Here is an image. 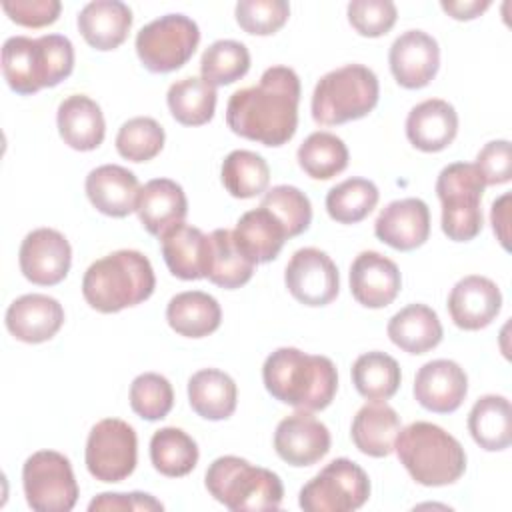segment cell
Listing matches in <instances>:
<instances>
[{
	"mask_svg": "<svg viewBox=\"0 0 512 512\" xmlns=\"http://www.w3.org/2000/svg\"><path fill=\"white\" fill-rule=\"evenodd\" d=\"M260 206L268 208L284 226L288 238L300 236L312 222L310 198L296 186L278 184L266 190Z\"/></svg>",
	"mask_w": 512,
	"mask_h": 512,
	"instance_id": "obj_43",
	"label": "cell"
},
{
	"mask_svg": "<svg viewBox=\"0 0 512 512\" xmlns=\"http://www.w3.org/2000/svg\"><path fill=\"white\" fill-rule=\"evenodd\" d=\"M402 288V276L390 258L380 252L364 250L350 266V292L366 308H386Z\"/></svg>",
	"mask_w": 512,
	"mask_h": 512,
	"instance_id": "obj_19",
	"label": "cell"
},
{
	"mask_svg": "<svg viewBox=\"0 0 512 512\" xmlns=\"http://www.w3.org/2000/svg\"><path fill=\"white\" fill-rule=\"evenodd\" d=\"M224 188L234 198H254L268 190L270 168L268 162L252 150H232L220 168Z\"/></svg>",
	"mask_w": 512,
	"mask_h": 512,
	"instance_id": "obj_39",
	"label": "cell"
},
{
	"mask_svg": "<svg viewBox=\"0 0 512 512\" xmlns=\"http://www.w3.org/2000/svg\"><path fill=\"white\" fill-rule=\"evenodd\" d=\"M458 134V114L454 106L440 98L416 104L406 118V138L422 152L448 148Z\"/></svg>",
	"mask_w": 512,
	"mask_h": 512,
	"instance_id": "obj_24",
	"label": "cell"
},
{
	"mask_svg": "<svg viewBox=\"0 0 512 512\" xmlns=\"http://www.w3.org/2000/svg\"><path fill=\"white\" fill-rule=\"evenodd\" d=\"M130 406L144 420H162L174 406V390L166 376L144 372L130 384Z\"/></svg>",
	"mask_w": 512,
	"mask_h": 512,
	"instance_id": "obj_44",
	"label": "cell"
},
{
	"mask_svg": "<svg viewBox=\"0 0 512 512\" xmlns=\"http://www.w3.org/2000/svg\"><path fill=\"white\" fill-rule=\"evenodd\" d=\"M18 264L28 282L36 286H54L70 272V242L54 228H36L24 236Z\"/></svg>",
	"mask_w": 512,
	"mask_h": 512,
	"instance_id": "obj_14",
	"label": "cell"
},
{
	"mask_svg": "<svg viewBox=\"0 0 512 512\" xmlns=\"http://www.w3.org/2000/svg\"><path fill=\"white\" fill-rule=\"evenodd\" d=\"M298 166L314 180H330L348 166V148L332 132H312L296 152Z\"/></svg>",
	"mask_w": 512,
	"mask_h": 512,
	"instance_id": "obj_38",
	"label": "cell"
},
{
	"mask_svg": "<svg viewBox=\"0 0 512 512\" xmlns=\"http://www.w3.org/2000/svg\"><path fill=\"white\" fill-rule=\"evenodd\" d=\"M370 496V478L356 462L336 458L328 462L302 490L298 504L306 512H350Z\"/></svg>",
	"mask_w": 512,
	"mask_h": 512,
	"instance_id": "obj_10",
	"label": "cell"
},
{
	"mask_svg": "<svg viewBox=\"0 0 512 512\" xmlns=\"http://www.w3.org/2000/svg\"><path fill=\"white\" fill-rule=\"evenodd\" d=\"M484 178L476 164L454 162L440 170L436 180V196L442 204V232L454 242L474 240L482 226V194Z\"/></svg>",
	"mask_w": 512,
	"mask_h": 512,
	"instance_id": "obj_8",
	"label": "cell"
},
{
	"mask_svg": "<svg viewBox=\"0 0 512 512\" xmlns=\"http://www.w3.org/2000/svg\"><path fill=\"white\" fill-rule=\"evenodd\" d=\"M166 102L176 122L182 126H202L214 116L216 88L202 78L188 76L168 88Z\"/></svg>",
	"mask_w": 512,
	"mask_h": 512,
	"instance_id": "obj_37",
	"label": "cell"
},
{
	"mask_svg": "<svg viewBox=\"0 0 512 512\" xmlns=\"http://www.w3.org/2000/svg\"><path fill=\"white\" fill-rule=\"evenodd\" d=\"M4 322L16 340L40 344L58 334L64 324V308L48 294H24L8 306Z\"/></svg>",
	"mask_w": 512,
	"mask_h": 512,
	"instance_id": "obj_21",
	"label": "cell"
},
{
	"mask_svg": "<svg viewBox=\"0 0 512 512\" xmlns=\"http://www.w3.org/2000/svg\"><path fill=\"white\" fill-rule=\"evenodd\" d=\"M468 432L474 442L488 452L506 450L512 442L510 400L500 394L478 398L468 414Z\"/></svg>",
	"mask_w": 512,
	"mask_h": 512,
	"instance_id": "obj_33",
	"label": "cell"
},
{
	"mask_svg": "<svg viewBox=\"0 0 512 512\" xmlns=\"http://www.w3.org/2000/svg\"><path fill=\"white\" fill-rule=\"evenodd\" d=\"M388 64L394 80L402 88H424L440 68L438 42L424 30H406L392 42Z\"/></svg>",
	"mask_w": 512,
	"mask_h": 512,
	"instance_id": "obj_16",
	"label": "cell"
},
{
	"mask_svg": "<svg viewBox=\"0 0 512 512\" xmlns=\"http://www.w3.org/2000/svg\"><path fill=\"white\" fill-rule=\"evenodd\" d=\"M386 332L392 344L408 354H426L444 336L438 314L426 304H408L398 310L390 318Z\"/></svg>",
	"mask_w": 512,
	"mask_h": 512,
	"instance_id": "obj_30",
	"label": "cell"
},
{
	"mask_svg": "<svg viewBox=\"0 0 512 512\" xmlns=\"http://www.w3.org/2000/svg\"><path fill=\"white\" fill-rule=\"evenodd\" d=\"M2 10L20 26L42 28L58 20L62 4L58 0H4Z\"/></svg>",
	"mask_w": 512,
	"mask_h": 512,
	"instance_id": "obj_47",
	"label": "cell"
},
{
	"mask_svg": "<svg viewBox=\"0 0 512 512\" xmlns=\"http://www.w3.org/2000/svg\"><path fill=\"white\" fill-rule=\"evenodd\" d=\"M254 266L238 248L232 230L216 228L210 234V268L206 278L212 284L226 290L240 288L252 278Z\"/></svg>",
	"mask_w": 512,
	"mask_h": 512,
	"instance_id": "obj_35",
	"label": "cell"
},
{
	"mask_svg": "<svg viewBox=\"0 0 512 512\" xmlns=\"http://www.w3.org/2000/svg\"><path fill=\"white\" fill-rule=\"evenodd\" d=\"M490 0H442L440 8L454 20H474L490 8Z\"/></svg>",
	"mask_w": 512,
	"mask_h": 512,
	"instance_id": "obj_51",
	"label": "cell"
},
{
	"mask_svg": "<svg viewBox=\"0 0 512 512\" xmlns=\"http://www.w3.org/2000/svg\"><path fill=\"white\" fill-rule=\"evenodd\" d=\"M198 456V444L182 428L166 426L150 438L152 466L168 478L190 474L198 464Z\"/></svg>",
	"mask_w": 512,
	"mask_h": 512,
	"instance_id": "obj_36",
	"label": "cell"
},
{
	"mask_svg": "<svg viewBox=\"0 0 512 512\" xmlns=\"http://www.w3.org/2000/svg\"><path fill=\"white\" fill-rule=\"evenodd\" d=\"M22 486L28 506L36 512H68L78 500L70 460L56 450H38L26 458Z\"/></svg>",
	"mask_w": 512,
	"mask_h": 512,
	"instance_id": "obj_11",
	"label": "cell"
},
{
	"mask_svg": "<svg viewBox=\"0 0 512 512\" xmlns=\"http://www.w3.org/2000/svg\"><path fill=\"white\" fill-rule=\"evenodd\" d=\"M200 42L198 24L184 14H164L136 34V54L142 66L154 74L182 68Z\"/></svg>",
	"mask_w": 512,
	"mask_h": 512,
	"instance_id": "obj_9",
	"label": "cell"
},
{
	"mask_svg": "<svg viewBox=\"0 0 512 512\" xmlns=\"http://www.w3.org/2000/svg\"><path fill=\"white\" fill-rule=\"evenodd\" d=\"M380 192L372 180L348 178L326 194V212L338 224L362 222L378 204Z\"/></svg>",
	"mask_w": 512,
	"mask_h": 512,
	"instance_id": "obj_40",
	"label": "cell"
},
{
	"mask_svg": "<svg viewBox=\"0 0 512 512\" xmlns=\"http://www.w3.org/2000/svg\"><path fill=\"white\" fill-rule=\"evenodd\" d=\"M166 320L180 336L204 338L220 328L222 308L214 296L202 290H188L170 298Z\"/></svg>",
	"mask_w": 512,
	"mask_h": 512,
	"instance_id": "obj_31",
	"label": "cell"
},
{
	"mask_svg": "<svg viewBox=\"0 0 512 512\" xmlns=\"http://www.w3.org/2000/svg\"><path fill=\"white\" fill-rule=\"evenodd\" d=\"M398 10L390 0H352L348 4L350 26L366 38H378L392 30Z\"/></svg>",
	"mask_w": 512,
	"mask_h": 512,
	"instance_id": "obj_46",
	"label": "cell"
},
{
	"mask_svg": "<svg viewBox=\"0 0 512 512\" xmlns=\"http://www.w3.org/2000/svg\"><path fill=\"white\" fill-rule=\"evenodd\" d=\"M490 222H492V230H494L498 242L502 244V248L510 250V232H508V228H510V194L508 192L492 202Z\"/></svg>",
	"mask_w": 512,
	"mask_h": 512,
	"instance_id": "obj_50",
	"label": "cell"
},
{
	"mask_svg": "<svg viewBox=\"0 0 512 512\" xmlns=\"http://www.w3.org/2000/svg\"><path fill=\"white\" fill-rule=\"evenodd\" d=\"M394 450L412 480L422 486L454 484L466 470L462 444L432 422H412L400 428Z\"/></svg>",
	"mask_w": 512,
	"mask_h": 512,
	"instance_id": "obj_5",
	"label": "cell"
},
{
	"mask_svg": "<svg viewBox=\"0 0 512 512\" xmlns=\"http://www.w3.org/2000/svg\"><path fill=\"white\" fill-rule=\"evenodd\" d=\"M234 14L246 34L270 36L288 22L290 4L284 0H240Z\"/></svg>",
	"mask_w": 512,
	"mask_h": 512,
	"instance_id": "obj_45",
	"label": "cell"
},
{
	"mask_svg": "<svg viewBox=\"0 0 512 512\" xmlns=\"http://www.w3.org/2000/svg\"><path fill=\"white\" fill-rule=\"evenodd\" d=\"M162 256L172 276L200 280L210 268V236L190 224H176L160 236Z\"/></svg>",
	"mask_w": 512,
	"mask_h": 512,
	"instance_id": "obj_23",
	"label": "cell"
},
{
	"mask_svg": "<svg viewBox=\"0 0 512 512\" xmlns=\"http://www.w3.org/2000/svg\"><path fill=\"white\" fill-rule=\"evenodd\" d=\"M502 308V292L486 276L470 274L454 284L448 294V312L462 330L486 328Z\"/></svg>",
	"mask_w": 512,
	"mask_h": 512,
	"instance_id": "obj_20",
	"label": "cell"
},
{
	"mask_svg": "<svg viewBox=\"0 0 512 512\" xmlns=\"http://www.w3.org/2000/svg\"><path fill=\"white\" fill-rule=\"evenodd\" d=\"M164 128L150 116H136L124 122L116 134V150L130 162H148L164 148Z\"/></svg>",
	"mask_w": 512,
	"mask_h": 512,
	"instance_id": "obj_42",
	"label": "cell"
},
{
	"mask_svg": "<svg viewBox=\"0 0 512 512\" xmlns=\"http://www.w3.org/2000/svg\"><path fill=\"white\" fill-rule=\"evenodd\" d=\"M400 428V416L392 406L386 402H370L356 412L350 436L362 454L384 458L394 452Z\"/></svg>",
	"mask_w": 512,
	"mask_h": 512,
	"instance_id": "obj_29",
	"label": "cell"
},
{
	"mask_svg": "<svg viewBox=\"0 0 512 512\" xmlns=\"http://www.w3.org/2000/svg\"><path fill=\"white\" fill-rule=\"evenodd\" d=\"M56 124L64 144L80 152L96 150L106 134V122L100 106L84 94H72L60 102Z\"/></svg>",
	"mask_w": 512,
	"mask_h": 512,
	"instance_id": "obj_27",
	"label": "cell"
},
{
	"mask_svg": "<svg viewBox=\"0 0 512 512\" xmlns=\"http://www.w3.org/2000/svg\"><path fill=\"white\" fill-rule=\"evenodd\" d=\"M162 502L156 500L154 496L146 494V492H102L98 494L90 504L88 510L96 512V510H112V512H126V510H144V512H154V510H162Z\"/></svg>",
	"mask_w": 512,
	"mask_h": 512,
	"instance_id": "obj_49",
	"label": "cell"
},
{
	"mask_svg": "<svg viewBox=\"0 0 512 512\" xmlns=\"http://www.w3.org/2000/svg\"><path fill=\"white\" fill-rule=\"evenodd\" d=\"M402 382L398 362L380 350L360 354L352 364V384L356 392L370 402L390 400Z\"/></svg>",
	"mask_w": 512,
	"mask_h": 512,
	"instance_id": "obj_34",
	"label": "cell"
},
{
	"mask_svg": "<svg viewBox=\"0 0 512 512\" xmlns=\"http://www.w3.org/2000/svg\"><path fill=\"white\" fill-rule=\"evenodd\" d=\"M466 394L468 376L454 360H430L416 372L414 398L430 412L450 414L462 406Z\"/></svg>",
	"mask_w": 512,
	"mask_h": 512,
	"instance_id": "obj_17",
	"label": "cell"
},
{
	"mask_svg": "<svg viewBox=\"0 0 512 512\" xmlns=\"http://www.w3.org/2000/svg\"><path fill=\"white\" fill-rule=\"evenodd\" d=\"M238 388L230 374L218 368H204L188 380V402L204 420H226L234 414Z\"/></svg>",
	"mask_w": 512,
	"mask_h": 512,
	"instance_id": "obj_32",
	"label": "cell"
},
{
	"mask_svg": "<svg viewBox=\"0 0 512 512\" xmlns=\"http://www.w3.org/2000/svg\"><path fill=\"white\" fill-rule=\"evenodd\" d=\"M380 96L378 76L364 64H346L324 74L312 92V118L336 126L368 116Z\"/></svg>",
	"mask_w": 512,
	"mask_h": 512,
	"instance_id": "obj_7",
	"label": "cell"
},
{
	"mask_svg": "<svg viewBox=\"0 0 512 512\" xmlns=\"http://www.w3.org/2000/svg\"><path fill=\"white\" fill-rule=\"evenodd\" d=\"M204 484L210 496L232 512L276 510L284 498V486L276 472L240 456L216 458L206 470Z\"/></svg>",
	"mask_w": 512,
	"mask_h": 512,
	"instance_id": "obj_6",
	"label": "cell"
},
{
	"mask_svg": "<svg viewBox=\"0 0 512 512\" xmlns=\"http://www.w3.org/2000/svg\"><path fill=\"white\" fill-rule=\"evenodd\" d=\"M136 212L146 232L160 238L166 230L184 222L188 200L178 182L170 178H154L140 188Z\"/></svg>",
	"mask_w": 512,
	"mask_h": 512,
	"instance_id": "obj_25",
	"label": "cell"
},
{
	"mask_svg": "<svg viewBox=\"0 0 512 512\" xmlns=\"http://www.w3.org/2000/svg\"><path fill=\"white\" fill-rule=\"evenodd\" d=\"M156 276L150 260L138 250H116L92 262L82 278V296L90 308L114 314L152 296Z\"/></svg>",
	"mask_w": 512,
	"mask_h": 512,
	"instance_id": "obj_3",
	"label": "cell"
},
{
	"mask_svg": "<svg viewBox=\"0 0 512 512\" xmlns=\"http://www.w3.org/2000/svg\"><path fill=\"white\" fill-rule=\"evenodd\" d=\"M90 204L112 218H124L136 212L140 182L136 174L118 164H102L86 176L84 182Z\"/></svg>",
	"mask_w": 512,
	"mask_h": 512,
	"instance_id": "obj_22",
	"label": "cell"
},
{
	"mask_svg": "<svg viewBox=\"0 0 512 512\" xmlns=\"http://www.w3.org/2000/svg\"><path fill=\"white\" fill-rule=\"evenodd\" d=\"M262 380L272 398L306 412L328 408L338 390V372L330 358L290 346L264 360Z\"/></svg>",
	"mask_w": 512,
	"mask_h": 512,
	"instance_id": "obj_2",
	"label": "cell"
},
{
	"mask_svg": "<svg viewBox=\"0 0 512 512\" xmlns=\"http://www.w3.org/2000/svg\"><path fill=\"white\" fill-rule=\"evenodd\" d=\"M74 70V46L62 34L12 36L2 46V74L22 96L58 86Z\"/></svg>",
	"mask_w": 512,
	"mask_h": 512,
	"instance_id": "obj_4",
	"label": "cell"
},
{
	"mask_svg": "<svg viewBox=\"0 0 512 512\" xmlns=\"http://www.w3.org/2000/svg\"><path fill=\"white\" fill-rule=\"evenodd\" d=\"M374 234L394 250L410 252L420 248L430 236V210L420 198H402L386 204L376 222Z\"/></svg>",
	"mask_w": 512,
	"mask_h": 512,
	"instance_id": "obj_18",
	"label": "cell"
},
{
	"mask_svg": "<svg viewBox=\"0 0 512 512\" xmlns=\"http://www.w3.org/2000/svg\"><path fill=\"white\" fill-rule=\"evenodd\" d=\"M300 78L288 66H270L256 86L236 90L226 106L228 128L264 146H282L298 128Z\"/></svg>",
	"mask_w": 512,
	"mask_h": 512,
	"instance_id": "obj_1",
	"label": "cell"
},
{
	"mask_svg": "<svg viewBox=\"0 0 512 512\" xmlns=\"http://www.w3.org/2000/svg\"><path fill=\"white\" fill-rule=\"evenodd\" d=\"M330 430L312 412L298 410L282 418L274 432V450L290 466L304 468L330 452Z\"/></svg>",
	"mask_w": 512,
	"mask_h": 512,
	"instance_id": "obj_15",
	"label": "cell"
},
{
	"mask_svg": "<svg viewBox=\"0 0 512 512\" xmlns=\"http://www.w3.org/2000/svg\"><path fill=\"white\" fill-rule=\"evenodd\" d=\"M132 28V10L120 0L88 2L78 14V30L88 46L108 52L118 48Z\"/></svg>",
	"mask_w": 512,
	"mask_h": 512,
	"instance_id": "obj_26",
	"label": "cell"
},
{
	"mask_svg": "<svg viewBox=\"0 0 512 512\" xmlns=\"http://www.w3.org/2000/svg\"><path fill=\"white\" fill-rule=\"evenodd\" d=\"M250 70V52L238 40H216L200 58L202 80L210 86H228Z\"/></svg>",
	"mask_w": 512,
	"mask_h": 512,
	"instance_id": "obj_41",
	"label": "cell"
},
{
	"mask_svg": "<svg viewBox=\"0 0 512 512\" xmlns=\"http://www.w3.org/2000/svg\"><path fill=\"white\" fill-rule=\"evenodd\" d=\"M284 282L294 300L304 306H326L340 292V274L332 258L318 248H300L284 270Z\"/></svg>",
	"mask_w": 512,
	"mask_h": 512,
	"instance_id": "obj_13",
	"label": "cell"
},
{
	"mask_svg": "<svg viewBox=\"0 0 512 512\" xmlns=\"http://www.w3.org/2000/svg\"><path fill=\"white\" fill-rule=\"evenodd\" d=\"M138 460V438L134 428L120 418L96 422L88 434L84 462L88 472L100 482L126 480Z\"/></svg>",
	"mask_w": 512,
	"mask_h": 512,
	"instance_id": "obj_12",
	"label": "cell"
},
{
	"mask_svg": "<svg viewBox=\"0 0 512 512\" xmlns=\"http://www.w3.org/2000/svg\"><path fill=\"white\" fill-rule=\"evenodd\" d=\"M232 234L242 254L254 264L272 262L288 240L282 222L264 206L244 212Z\"/></svg>",
	"mask_w": 512,
	"mask_h": 512,
	"instance_id": "obj_28",
	"label": "cell"
},
{
	"mask_svg": "<svg viewBox=\"0 0 512 512\" xmlns=\"http://www.w3.org/2000/svg\"><path fill=\"white\" fill-rule=\"evenodd\" d=\"M476 168L480 170L486 186L506 184L512 178V156L508 140H492L484 144L476 156Z\"/></svg>",
	"mask_w": 512,
	"mask_h": 512,
	"instance_id": "obj_48",
	"label": "cell"
}]
</instances>
